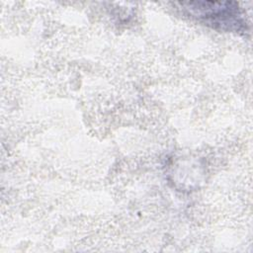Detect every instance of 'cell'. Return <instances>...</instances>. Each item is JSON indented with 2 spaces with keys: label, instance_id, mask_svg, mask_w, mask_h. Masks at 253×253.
I'll return each instance as SVG.
<instances>
[{
  "label": "cell",
  "instance_id": "6da1fadb",
  "mask_svg": "<svg viewBox=\"0 0 253 253\" xmlns=\"http://www.w3.org/2000/svg\"><path fill=\"white\" fill-rule=\"evenodd\" d=\"M190 15L221 29L239 30L244 24L238 4L234 2H182Z\"/></svg>",
  "mask_w": 253,
  "mask_h": 253
}]
</instances>
